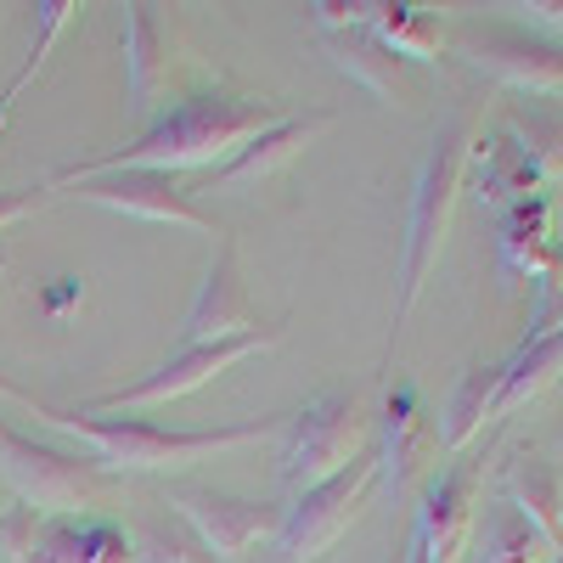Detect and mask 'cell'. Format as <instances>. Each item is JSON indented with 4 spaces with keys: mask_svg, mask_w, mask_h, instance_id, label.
Returning <instances> with one entry per match:
<instances>
[{
    "mask_svg": "<svg viewBox=\"0 0 563 563\" xmlns=\"http://www.w3.org/2000/svg\"><path fill=\"white\" fill-rule=\"evenodd\" d=\"M130 563H214L186 525H141L130 536Z\"/></svg>",
    "mask_w": 563,
    "mask_h": 563,
    "instance_id": "26",
    "label": "cell"
},
{
    "mask_svg": "<svg viewBox=\"0 0 563 563\" xmlns=\"http://www.w3.org/2000/svg\"><path fill=\"white\" fill-rule=\"evenodd\" d=\"M288 113H282V102L271 97H220V90H209V97H186L175 102L169 113H158L147 130H141L130 147L119 153H102V158H85L63 175L45 180V192H63V186L74 180H90V175H119V169H153V175H180V169H220L231 153L243 147V141H254L260 130L282 124Z\"/></svg>",
    "mask_w": 563,
    "mask_h": 563,
    "instance_id": "1",
    "label": "cell"
},
{
    "mask_svg": "<svg viewBox=\"0 0 563 563\" xmlns=\"http://www.w3.org/2000/svg\"><path fill=\"white\" fill-rule=\"evenodd\" d=\"M474 119L451 113L434 135L429 158H422L417 175V192H411V214H406V265H400V305H395V327H406V316L417 310L422 288H429V271L440 265L445 249V231L456 214V192L467 186V169H474Z\"/></svg>",
    "mask_w": 563,
    "mask_h": 563,
    "instance_id": "3",
    "label": "cell"
},
{
    "mask_svg": "<svg viewBox=\"0 0 563 563\" xmlns=\"http://www.w3.org/2000/svg\"><path fill=\"white\" fill-rule=\"evenodd\" d=\"M254 333L249 327V288H243V260H238V243H220L214 265L203 271V288L192 299L180 321V350H198V344H225V339H243Z\"/></svg>",
    "mask_w": 563,
    "mask_h": 563,
    "instance_id": "12",
    "label": "cell"
},
{
    "mask_svg": "<svg viewBox=\"0 0 563 563\" xmlns=\"http://www.w3.org/2000/svg\"><path fill=\"white\" fill-rule=\"evenodd\" d=\"M440 451L429 417H422L417 395L411 389H395L389 406H384V451H378V474H389L395 490H411L422 479V467H429V456Z\"/></svg>",
    "mask_w": 563,
    "mask_h": 563,
    "instance_id": "15",
    "label": "cell"
},
{
    "mask_svg": "<svg viewBox=\"0 0 563 563\" xmlns=\"http://www.w3.org/2000/svg\"><path fill=\"white\" fill-rule=\"evenodd\" d=\"M372 445V406L361 389H333L310 400L305 411L288 417V445H282V485L294 496L299 490H316L333 474Z\"/></svg>",
    "mask_w": 563,
    "mask_h": 563,
    "instance_id": "4",
    "label": "cell"
},
{
    "mask_svg": "<svg viewBox=\"0 0 563 563\" xmlns=\"http://www.w3.org/2000/svg\"><path fill=\"white\" fill-rule=\"evenodd\" d=\"M507 507L519 512V519L552 552H563V479H558V467L547 456L525 451L519 462H512V474H507Z\"/></svg>",
    "mask_w": 563,
    "mask_h": 563,
    "instance_id": "17",
    "label": "cell"
},
{
    "mask_svg": "<svg viewBox=\"0 0 563 563\" xmlns=\"http://www.w3.org/2000/svg\"><path fill=\"white\" fill-rule=\"evenodd\" d=\"M496 389H501V366H485L479 361V366L462 372V384H456V395L445 406V451L451 456H462L467 445L485 434V422L496 411Z\"/></svg>",
    "mask_w": 563,
    "mask_h": 563,
    "instance_id": "21",
    "label": "cell"
},
{
    "mask_svg": "<svg viewBox=\"0 0 563 563\" xmlns=\"http://www.w3.org/2000/svg\"><path fill=\"white\" fill-rule=\"evenodd\" d=\"M372 34H378L400 63H434L440 45H445L440 23L422 12V7H378V18H372Z\"/></svg>",
    "mask_w": 563,
    "mask_h": 563,
    "instance_id": "23",
    "label": "cell"
},
{
    "mask_svg": "<svg viewBox=\"0 0 563 563\" xmlns=\"http://www.w3.org/2000/svg\"><path fill=\"white\" fill-rule=\"evenodd\" d=\"M474 186H479V203H525L530 192H541V175L530 169V158L512 141H479Z\"/></svg>",
    "mask_w": 563,
    "mask_h": 563,
    "instance_id": "22",
    "label": "cell"
},
{
    "mask_svg": "<svg viewBox=\"0 0 563 563\" xmlns=\"http://www.w3.org/2000/svg\"><path fill=\"white\" fill-rule=\"evenodd\" d=\"M378 479H384L378 474V445H366L344 474H333L316 490H299L294 507L282 512V536H276L282 558H288V563H321L327 552H333V541L366 512Z\"/></svg>",
    "mask_w": 563,
    "mask_h": 563,
    "instance_id": "6",
    "label": "cell"
},
{
    "mask_svg": "<svg viewBox=\"0 0 563 563\" xmlns=\"http://www.w3.org/2000/svg\"><path fill=\"white\" fill-rule=\"evenodd\" d=\"M124 63H130V97L141 113L175 108V57H169V29L158 23V7H130L124 23Z\"/></svg>",
    "mask_w": 563,
    "mask_h": 563,
    "instance_id": "14",
    "label": "cell"
},
{
    "mask_svg": "<svg viewBox=\"0 0 563 563\" xmlns=\"http://www.w3.org/2000/svg\"><path fill=\"white\" fill-rule=\"evenodd\" d=\"M79 18V7H74V0H45V7H34V23H40V34H34V52H29V63L7 79V90H0V124H7V113L18 108V97H23V85L40 74V63L45 57H52V45L63 40V29Z\"/></svg>",
    "mask_w": 563,
    "mask_h": 563,
    "instance_id": "24",
    "label": "cell"
},
{
    "mask_svg": "<svg viewBox=\"0 0 563 563\" xmlns=\"http://www.w3.org/2000/svg\"><path fill=\"white\" fill-rule=\"evenodd\" d=\"M276 339H282V327H254V333H243V339L180 350V355H169L164 366H153L147 378H135V384H124V389H113V395H97V400L79 406V411H85V417H113V411H153V406L186 400V395H198L203 384H214L220 372H231L238 361L276 350Z\"/></svg>",
    "mask_w": 563,
    "mask_h": 563,
    "instance_id": "7",
    "label": "cell"
},
{
    "mask_svg": "<svg viewBox=\"0 0 563 563\" xmlns=\"http://www.w3.org/2000/svg\"><path fill=\"white\" fill-rule=\"evenodd\" d=\"M512 147H519L525 158H530V169L541 175V180H552V175H563V119H547V113H519L512 119Z\"/></svg>",
    "mask_w": 563,
    "mask_h": 563,
    "instance_id": "25",
    "label": "cell"
},
{
    "mask_svg": "<svg viewBox=\"0 0 563 563\" xmlns=\"http://www.w3.org/2000/svg\"><path fill=\"white\" fill-rule=\"evenodd\" d=\"M321 130H333V113H299V119H282V124L260 130L220 169L203 175V192H243V186H254V180H271L276 169H288Z\"/></svg>",
    "mask_w": 563,
    "mask_h": 563,
    "instance_id": "13",
    "label": "cell"
},
{
    "mask_svg": "<svg viewBox=\"0 0 563 563\" xmlns=\"http://www.w3.org/2000/svg\"><path fill=\"white\" fill-rule=\"evenodd\" d=\"M45 203V186H34V192H0V231L18 225L23 214H34Z\"/></svg>",
    "mask_w": 563,
    "mask_h": 563,
    "instance_id": "29",
    "label": "cell"
},
{
    "mask_svg": "<svg viewBox=\"0 0 563 563\" xmlns=\"http://www.w3.org/2000/svg\"><path fill=\"white\" fill-rule=\"evenodd\" d=\"M40 422L85 440L97 451L102 474H186L220 451H238V445H260L271 434L288 429V417H254V422H238V429H209V434H169V429H153V422H135V417H85V411H63V406H45V400H23Z\"/></svg>",
    "mask_w": 563,
    "mask_h": 563,
    "instance_id": "2",
    "label": "cell"
},
{
    "mask_svg": "<svg viewBox=\"0 0 563 563\" xmlns=\"http://www.w3.org/2000/svg\"><path fill=\"white\" fill-rule=\"evenodd\" d=\"M479 485H485V451H462L445 474L422 490L417 507V547L429 563H456L474 530V507H479Z\"/></svg>",
    "mask_w": 563,
    "mask_h": 563,
    "instance_id": "11",
    "label": "cell"
},
{
    "mask_svg": "<svg viewBox=\"0 0 563 563\" xmlns=\"http://www.w3.org/2000/svg\"><path fill=\"white\" fill-rule=\"evenodd\" d=\"M552 333H563V288L541 299V310H536V321H530L525 344H536V339H552Z\"/></svg>",
    "mask_w": 563,
    "mask_h": 563,
    "instance_id": "28",
    "label": "cell"
},
{
    "mask_svg": "<svg viewBox=\"0 0 563 563\" xmlns=\"http://www.w3.org/2000/svg\"><path fill=\"white\" fill-rule=\"evenodd\" d=\"M79 186V203H97L113 214H130L141 225H180V231H198V238H225L214 225V214H203L192 198L180 192L175 175H153V169H119V175H90L74 180Z\"/></svg>",
    "mask_w": 563,
    "mask_h": 563,
    "instance_id": "10",
    "label": "cell"
},
{
    "mask_svg": "<svg viewBox=\"0 0 563 563\" xmlns=\"http://www.w3.org/2000/svg\"><path fill=\"white\" fill-rule=\"evenodd\" d=\"M501 254L512 271H525L530 282L552 294L558 288V243H552V225H547V198H525L512 203L507 231H501Z\"/></svg>",
    "mask_w": 563,
    "mask_h": 563,
    "instance_id": "19",
    "label": "cell"
},
{
    "mask_svg": "<svg viewBox=\"0 0 563 563\" xmlns=\"http://www.w3.org/2000/svg\"><path fill=\"white\" fill-rule=\"evenodd\" d=\"M541 29H552V34H563V0H530V7H525Z\"/></svg>",
    "mask_w": 563,
    "mask_h": 563,
    "instance_id": "30",
    "label": "cell"
},
{
    "mask_svg": "<svg viewBox=\"0 0 563 563\" xmlns=\"http://www.w3.org/2000/svg\"><path fill=\"white\" fill-rule=\"evenodd\" d=\"M395 563H406V552H400V558H395Z\"/></svg>",
    "mask_w": 563,
    "mask_h": 563,
    "instance_id": "33",
    "label": "cell"
},
{
    "mask_svg": "<svg viewBox=\"0 0 563 563\" xmlns=\"http://www.w3.org/2000/svg\"><path fill=\"white\" fill-rule=\"evenodd\" d=\"M333 45V63L361 79L372 97H389V102H411V85H406V63L389 52V45L372 34V29H350V34H327Z\"/></svg>",
    "mask_w": 563,
    "mask_h": 563,
    "instance_id": "18",
    "label": "cell"
},
{
    "mask_svg": "<svg viewBox=\"0 0 563 563\" xmlns=\"http://www.w3.org/2000/svg\"><path fill=\"white\" fill-rule=\"evenodd\" d=\"M0 395H7V400H18V406H23V400H29V395H23V389H12V384H7V378H0Z\"/></svg>",
    "mask_w": 563,
    "mask_h": 563,
    "instance_id": "32",
    "label": "cell"
},
{
    "mask_svg": "<svg viewBox=\"0 0 563 563\" xmlns=\"http://www.w3.org/2000/svg\"><path fill=\"white\" fill-rule=\"evenodd\" d=\"M169 507L180 512V525L203 541V552L214 563H243V552H254L260 541L282 536V512L276 507L225 496V490H209V485H175Z\"/></svg>",
    "mask_w": 563,
    "mask_h": 563,
    "instance_id": "9",
    "label": "cell"
},
{
    "mask_svg": "<svg viewBox=\"0 0 563 563\" xmlns=\"http://www.w3.org/2000/svg\"><path fill=\"white\" fill-rule=\"evenodd\" d=\"M558 552L519 519L512 507H501V519L490 525V552H485V563H552Z\"/></svg>",
    "mask_w": 563,
    "mask_h": 563,
    "instance_id": "27",
    "label": "cell"
},
{
    "mask_svg": "<svg viewBox=\"0 0 563 563\" xmlns=\"http://www.w3.org/2000/svg\"><path fill=\"white\" fill-rule=\"evenodd\" d=\"M18 563H130V536L108 519H40L34 547Z\"/></svg>",
    "mask_w": 563,
    "mask_h": 563,
    "instance_id": "16",
    "label": "cell"
},
{
    "mask_svg": "<svg viewBox=\"0 0 563 563\" xmlns=\"http://www.w3.org/2000/svg\"><path fill=\"white\" fill-rule=\"evenodd\" d=\"M0 479H7L23 496V507H34L40 519H63V512L97 507L113 485V474H102V462L40 445V440L18 434L12 422H0Z\"/></svg>",
    "mask_w": 563,
    "mask_h": 563,
    "instance_id": "5",
    "label": "cell"
},
{
    "mask_svg": "<svg viewBox=\"0 0 563 563\" xmlns=\"http://www.w3.org/2000/svg\"><path fill=\"white\" fill-rule=\"evenodd\" d=\"M456 57H467L496 85L530 90V97H563V40L501 29V23H467L456 34Z\"/></svg>",
    "mask_w": 563,
    "mask_h": 563,
    "instance_id": "8",
    "label": "cell"
},
{
    "mask_svg": "<svg viewBox=\"0 0 563 563\" xmlns=\"http://www.w3.org/2000/svg\"><path fill=\"white\" fill-rule=\"evenodd\" d=\"M74 299H79V276H63V288H57V294H52V310H57V316H63V310H68V305H74Z\"/></svg>",
    "mask_w": 563,
    "mask_h": 563,
    "instance_id": "31",
    "label": "cell"
},
{
    "mask_svg": "<svg viewBox=\"0 0 563 563\" xmlns=\"http://www.w3.org/2000/svg\"><path fill=\"white\" fill-rule=\"evenodd\" d=\"M558 378H563V333L536 339V344H519V355L501 366V389H496V411H490V422H501V417L519 411L525 400L547 395Z\"/></svg>",
    "mask_w": 563,
    "mask_h": 563,
    "instance_id": "20",
    "label": "cell"
}]
</instances>
